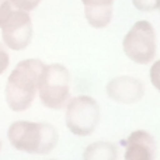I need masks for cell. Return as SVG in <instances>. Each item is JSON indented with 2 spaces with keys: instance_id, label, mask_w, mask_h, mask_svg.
Returning <instances> with one entry per match:
<instances>
[{
  "instance_id": "obj_1",
  "label": "cell",
  "mask_w": 160,
  "mask_h": 160,
  "mask_svg": "<svg viewBox=\"0 0 160 160\" xmlns=\"http://www.w3.org/2000/svg\"><path fill=\"white\" fill-rule=\"evenodd\" d=\"M45 65L39 59H25L10 73L6 86V101L10 110L21 112L31 107Z\"/></svg>"
},
{
  "instance_id": "obj_2",
  "label": "cell",
  "mask_w": 160,
  "mask_h": 160,
  "mask_svg": "<svg viewBox=\"0 0 160 160\" xmlns=\"http://www.w3.org/2000/svg\"><path fill=\"white\" fill-rule=\"evenodd\" d=\"M7 138L14 149L30 155H48L59 141L55 127L45 122L16 121L8 127Z\"/></svg>"
},
{
  "instance_id": "obj_3",
  "label": "cell",
  "mask_w": 160,
  "mask_h": 160,
  "mask_svg": "<svg viewBox=\"0 0 160 160\" xmlns=\"http://www.w3.org/2000/svg\"><path fill=\"white\" fill-rule=\"evenodd\" d=\"M101 119V108L96 98L87 94L70 97L65 107V124L70 133L80 138L96 132Z\"/></svg>"
},
{
  "instance_id": "obj_4",
  "label": "cell",
  "mask_w": 160,
  "mask_h": 160,
  "mask_svg": "<svg viewBox=\"0 0 160 160\" xmlns=\"http://www.w3.org/2000/svg\"><path fill=\"white\" fill-rule=\"evenodd\" d=\"M38 97L44 107L62 110L70 100V73L61 63L45 65L38 83Z\"/></svg>"
},
{
  "instance_id": "obj_5",
  "label": "cell",
  "mask_w": 160,
  "mask_h": 160,
  "mask_svg": "<svg viewBox=\"0 0 160 160\" xmlns=\"http://www.w3.org/2000/svg\"><path fill=\"white\" fill-rule=\"evenodd\" d=\"M122 51L136 65H150L158 53L155 27L146 20L136 21L122 39Z\"/></svg>"
},
{
  "instance_id": "obj_6",
  "label": "cell",
  "mask_w": 160,
  "mask_h": 160,
  "mask_svg": "<svg viewBox=\"0 0 160 160\" xmlns=\"http://www.w3.org/2000/svg\"><path fill=\"white\" fill-rule=\"evenodd\" d=\"M2 37L4 44L11 51H22L32 39V21L28 11L11 7L6 17L0 21Z\"/></svg>"
},
{
  "instance_id": "obj_7",
  "label": "cell",
  "mask_w": 160,
  "mask_h": 160,
  "mask_svg": "<svg viewBox=\"0 0 160 160\" xmlns=\"http://www.w3.org/2000/svg\"><path fill=\"white\" fill-rule=\"evenodd\" d=\"M108 98L119 104H135L145 96V86L142 80L133 76H115L105 84Z\"/></svg>"
},
{
  "instance_id": "obj_8",
  "label": "cell",
  "mask_w": 160,
  "mask_h": 160,
  "mask_svg": "<svg viewBox=\"0 0 160 160\" xmlns=\"http://www.w3.org/2000/svg\"><path fill=\"white\" fill-rule=\"evenodd\" d=\"M124 160H155L158 153L155 136L145 129H135L125 141Z\"/></svg>"
},
{
  "instance_id": "obj_9",
  "label": "cell",
  "mask_w": 160,
  "mask_h": 160,
  "mask_svg": "<svg viewBox=\"0 0 160 160\" xmlns=\"http://www.w3.org/2000/svg\"><path fill=\"white\" fill-rule=\"evenodd\" d=\"M84 16L93 28L101 30L111 22L114 0H82Z\"/></svg>"
},
{
  "instance_id": "obj_10",
  "label": "cell",
  "mask_w": 160,
  "mask_h": 160,
  "mask_svg": "<svg viewBox=\"0 0 160 160\" xmlns=\"http://www.w3.org/2000/svg\"><path fill=\"white\" fill-rule=\"evenodd\" d=\"M83 160H118V149L110 141H96L86 146Z\"/></svg>"
},
{
  "instance_id": "obj_11",
  "label": "cell",
  "mask_w": 160,
  "mask_h": 160,
  "mask_svg": "<svg viewBox=\"0 0 160 160\" xmlns=\"http://www.w3.org/2000/svg\"><path fill=\"white\" fill-rule=\"evenodd\" d=\"M149 80H150V83H152V86L158 90V93L160 94V59L153 61L152 65H150Z\"/></svg>"
},
{
  "instance_id": "obj_12",
  "label": "cell",
  "mask_w": 160,
  "mask_h": 160,
  "mask_svg": "<svg viewBox=\"0 0 160 160\" xmlns=\"http://www.w3.org/2000/svg\"><path fill=\"white\" fill-rule=\"evenodd\" d=\"M132 3L136 10L148 13V11H153L159 8L160 0H132Z\"/></svg>"
},
{
  "instance_id": "obj_13",
  "label": "cell",
  "mask_w": 160,
  "mask_h": 160,
  "mask_svg": "<svg viewBox=\"0 0 160 160\" xmlns=\"http://www.w3.org/2000/svg\"><path fill=\"white\" fill-rule=\"evenodd\" d=\"M10 2L16 8L25 10V11H31L41 3V0H10Z\"/></svg>"
},
{
  "instance_id": "obj_14",
  "label": "cell",
  "mask_w": 160,
  "mask_h": 160,
  "mask_svg": "<svg viewBox=\"0 0 160 160\" xmlns=\"http://www.w3.org/2000/svg\"><path fill=\"white\" fill-rule=\"evenodd\" d=\"M8 62H10V59H8V53L6 52V49L3 48V45L0 44V75L4 73V70L7 69Z\"/></svg>"
},
{
  "instance_id": "obj_15",
  "label": "cell",
  "mask_w": 160,
  "mask_h": 160,
  "mask_svg": "<svg viewBox=\"0 0 160 160\" xmlns=\"http://www.w3.org/2000/svg\"><path fill=\"white\" fill-rule=\"evenodd\" d=\"M13 4H11L10 0H0V21L6 17V14L11 10Z\"/></svg>"
},
{
  "instance_id": "obj_16",
  "label": "cell",
  "mask_w": 160,
  "mask_h": 160,
  "mask_svg": "<svg viewBox=\"0 0 160 160\" xmlns=\"http://www.w3.org/2000/svg\"><path fill=\"white\" fill-rule=\"evenodd\" d=\"M0 149H2V142H0Z\"/></svg>"
},
{
  "instance_id": "obj_17",
  "label": "cell",
  "mask_w": 160,
  "mask_h": 160,
  "mask_svg": "<svg viewBox=\"0 0 160 160\" xmlns=\"http://www.w3.org/2000/svg\"><path fill=\"white\" fill-rule=\"evenodd\" d=\"M159 10H160V4H159Z\"/></svg>"
},
{
  "instance_id": "obj_18",
  "label": "cell",
  "mask_w": 160,
  "mask_h": 160,
  "mask_svg": "<svg viewBox=\"0 0 160 160\" xmlns=\"http://www.w3.org/2000/svg\"><path fill=\"white\" fill-rule=\"evenodd\" d=\"M52 160H55V159H52Z\"/></svg>"
}]
</instances>
